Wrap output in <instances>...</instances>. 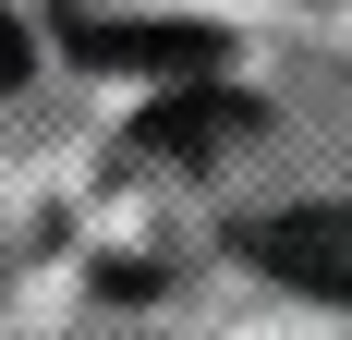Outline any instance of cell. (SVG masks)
I'll list each match as a JSON object with an SVG mask.
<instances>
[{
  "label": "cell",
  "instance_id": "6da1fadb",
  "mask_svg": "<svg viewBox=\"0 0 352 340\" xmlns=\"http://www.w3.org/2000/svg\"><path fill=\"white\" fill-rule=\"evenodd\" d=\"M255 134H267V109H255L243 85H170V98L134 109L122 158H146V170H219V158H243Z\"/></svg>",
  "mask_w": 352,
  "mask_h": 340
},
{
  "label": "cell",
  "instance_id": "3957f363",
  "mask_svg": "<svg viewBox=\"0 0 352 340\" xmlns=\"http://www.w3.org/2000/svg\"><path fill=\"white\" fill-rule=\"evenodd\" d=\"M61 36H73L85 73H158V98L207 85V61H219V25H109V12H73Z\"/></svg>",
  "mask_w": 352,
  "mask_h": 340
},
{
  "label": "cell",
  "instance_id": "277c9868",
  "mask_svg": "<svg viewBox=\"0 0 352 340\" xmlns=\"http://www.w3.org/2000/svg\"><path fill=\"white\" fill-rule=\"evenodd\" d=\"M25 61H36V36L12 25V12H0V85H25Z\"/></svg>",
  "mask_w": 352,
  "mask_h": 340
},
{
  "label": "cell",
  "instance_id": "7a4b0ae2",
  "mask_svg": "<svg viewBox=\"0 0 352 340\" xmlns=\"http://www.w3.org/2000/svg\"><path fill=\"white\" fill-rule=\"evenodd\" d=\"M243 255L292 292H316V304H352V206H267L243 231Z\"/></svg>",
  "mask_w": 352,
  "mask_h": 340
}]
</instances>
